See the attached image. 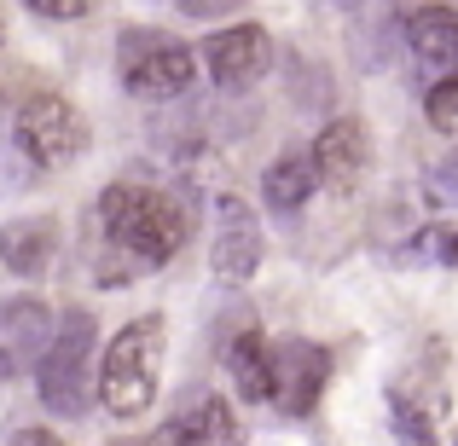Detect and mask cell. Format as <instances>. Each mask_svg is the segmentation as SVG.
Wrapping results in <instances>:
<instances>
[{"instance_id":"1","label":"cell","mask_w":458,"mask_h":446,"mask_svg":"<svg viewBox=\"0 0 458 446\" xmlns=\"http://www.w3.org/2000/svg\"><path fill=\"white\" fill-rule=\"evenodd\" d=\"M99 226H105L99 284L140 279V273L174 261L186 244V209L151 186H128V180H116L99 198Z\"/></svg>"},{"instance_id":"2","label":"cell","mask_w":458,"mask_h":446,"mask_svg":"<svg viewBox=\"0 0 458 446\" xmlns=\"http://www.w3.org/2000/svg\"><path fill=\"white\" fill-rule=\"evenodd\" d=\"M157 366H163V319L146 313V319H128L123 331L111 336L99 366V400L111 417H146L157 406Z\"/></svg>"},{"instance_id":"3","label":"cell","mask_w":458,"mask_h":446,"mask_svg":"<svg viewBox=\"0 0 458 446\" xmlns=\"http://www.w3.org/2000/svg\"><path fill=\"white\" fill-rule=\"evenodd\" d=\"M93 348H99V324H93V313L88 307H64L53 319V336H47L41 371H35L47 412L81 417L93 406Z\"/></svg>"},{"instance_id":"4","label":"cell","mask_w":458,"mask_h":446,"mask_svg":"<svg viewBox=\"0 0 458 446\" xmlns=\"http://www.w3.org/2000/svg\"><path fill=\"white\" fill-rule=\"evenodd\" d=\"M116 76L140 99H174L198 76V53L168 29H123L116 35Z\"/></svg>"},{"instance_id":"5","label":"cell","mask_w":458,"mask_h":446,"mask_svg":"<svg viewBox=\"0 0 458 446\" xmlns=\"http://www.w3.org/2000/svg\"><path fill=\"white\" fill-rule=\"evenodd\" d=\"M12 134H18V151L30 156L35 168H64L88 146V122L76 116V105H70L64 93H30V99L18 105Z\"/></svg>"},{"instance_id":"6","label":"cell","mask_w":458,"mask_h":446,"mask_svg":"<svg viewBox=\"0 0 458 446\" xmlns=\"http://www.w3.org/2000/svg\"><path fill=\"white\" fill-rule=\"evenodd\" d=\"M198 58L209 64V76H215L221 93H244V88H256V81L267 76L273 41H267V29H256V23H233V29H215Z\"/></svg>"},{"instance_id":"7","label":"cell","mask_w":458,"mask_h":446,"mask_svg":"<svg viewBox=\"0 0 458 446\" xmlns=\"http://www.w3.org/2000/svg\"><path fill=\"white\" fill-rule=\"evenodd\" d=\"M267 366H273L267 400L291 417H308L325 394V377H331V354L313 342H279V348H267Z\"/></svg>"},{"instance_id":"8","label":"cell","mask_w":458,"mask_h":446,"mask_svg":"<svg viewBox=\"0 0 458 446\" xmlns=\"http://www.w3.org/2000/svg\"><path fill=\"white\" fill-rule=\"evenodd\" d=\"M47 336H53V313L47 301L18 296V301H0V383H18L41 366L47 354Z\"/></svg>"},{"instance_id":"9","label":"cell","mask_w":458,"mask_h":446,"mask_svg":"<svg viewBox=\"0 0 458 446\" xmlns=\"http://www.w3.org/2000/svg\"><path fill=\"white\" fill-rule=\"evenodd\" d=\"M209 267L221 279H250L261 267V221L244 198L221 191L215 198V244H209Z\"/></svg>"},{"instance_id":"10","label":"cell","mask_w":458,"mask_h":446,"mask_svg":"<svg viewBox=\"0 0 458 446\" xmlns=\"http://www.w3.org/2000/svg\"><path fill=\"white\" fill-rule=\"evenodd\" d=\"M308 163H313V186H325V191H354L360 174H366V163H371V134L354 122V116H336V122L313 139V156H308Z\"/></svg>"},{"instance_id":"11","label":"cell","mask_w":458,"mask_h":446,"mask_svg":"<svg viewBox=\"0 0 458 446\" xmlns=\"http://www.w3.org/2000/svg\"><path fill=\"white\" fill-rule=\"evenodd\" d=\"M406 46L424 58L429 70H458V12L447 6H412L401 18Z\"/></svg>"},{"instance_id":"12","label":"cell","mask_w":458,"mask_h":446,"mask_svg":"<svg viewBox=\"0 0 458 446\" xmlns=\"http://www.w3.org/2000/svg\"><path fill=\"white\" fill-rule=\"evenodd\" d=\"M53 244H58V226L47 221V215H23V221H6V226H0V261H6L18 279L47 273Z\"/></svg>"},{"instance_id":"13","label":"cell","mask_w":458,"mask_h":446,"mask_svg":"<svg viewBox=\"0 0 458 446\" xmlns=\"http://www.w3.org/2000/svg\"><path fill=\"white\" fill-rule=\"evenodd\" d=\"M163 446H244V429H238V417H233L226 400H198L186 417L168 424Z\"/></svg>"},{"instance_id":"14","label":"cell","mask_w":458,"mask_h":446,"mask_svg":"<svg viewBox=\"0 0 458 446\" xmlns=\"http://www.w3.org/2000/svg\"><path fill=\"white\" fill-rule=\"evenodd\" d=\"M226 377L238 383V394L244 400H267L273 394V366H267V336L244 331L226 342Z\"/></svg>"},{"instance_id":"15","label":"cell","mask_w":458,"mask_h":446,"mask_svg":"<svg viewBox=\"0 0 458 446\" xmlns=\"http://www.w3.org/2000/svg\"><path fill=\"white\" fill-rule=\"evenodd\" d=\"M261 198H267L279 215L302 209V203L313 198V163H308V151H284L279 163L261 174Z\"/></svg>"},{"instance_id":"16","label":"cell","mask_w":458,"mask_h":446,"mask_svg":"<svg viewBox=\"0 0 458 446\" xmlns=\"http://www.w3.org/2000/svg\"><path fill=\"white\" fill-rule=\"evenodd\" d=\"M401 261H429V267H458V226H424L412 244L401 249Z\"/></svg>"},{"instance_id":"17","label":"cell","mask_w":458,"mask_h":446,"mask_svg":"<svg viewBox=\"0 0 458 446\" xmlns=\"http://www.w3.org/2000/svg\"><path fill=\"white\" fill-rule=\"evenodd\" d=\"M389 417H394V441H401V446H441L436 429H429V417L418 412L412 400H401V394H394V400H389Z\"/></svg>"},{"instance_id":"18","label":"cell","mask_w":458,"mask_h":446,"mask_svg":"<svg viewBox=\"0 0 458 446\" xmlns=\"http://www.w3.org/2000/svg\"><path fill=\"white\" fill-rule=\"evenodd\" d=\"M424 203H436V209H458V151L424 168Z\"/></svg>"},{"instance_id":"19","label":"cell","mask_w":458,"mask_h":446,"mask_svg":"<svg viewBox=\"0 0 458 446\" xmlns=\"http://www.w3.org/2000/svg\"><path fill=\"white\" fill-rule=\"evenodd\" d=\"M424 116H429V128H441V134H453V128H458V70L441 81V88H429Z\"/></svg>"},{"instance_id":"20","label":"cell","mask_w":458,"mask_h":446,"mask_svg":"<svg viewBox=\"0 0 458 446\" xmlns=\"http://www.w3.org/2000/svg\"><path fill=\"white\" fill-rule=\"evenodd\" d=\"M30 12H41V18H53V23H70V18H81L88 12V0H23Z\"/></svg>"},{"instance_id":"21","label":"cell","mask_w":458,"mask_h":446,"mask_svg":"<svg viewBox=\"0 0 458 446\" xmlns=\"http://www.w3.org/2000/svg\"><path fill=\"white\" fill-rule=\"evenodd\" d=\"M180 12H186V18H215V12L226 6V0H174Z\"/></svg>"},{"instance_id":"22","label":"cell","mask_w":458,"mask_h":446,"mask_svg":"<svg viewBox=\"0 0 458 446\" xmlns=\"http://www.w3.org/2000/svg\"><path fill=\"white\" fill-rule=\"evenodd\" d=\"M12 446H64V441H58L53 429H23V435L12 441Z\"/></svg>"},{"instance_id":"23","label":"cell","mask_w":458,"mask_h":446,"mask_svg":"<svg viewBox=\"0 0 458 446\" xmlns=\"http://www.w3.org/2000/svg\"><path fill=\"white\" fill-rule=\"evenodd\" d=\"M0 41H6V23H0Z\"/></svg>"}]
</instances>
